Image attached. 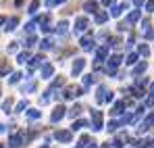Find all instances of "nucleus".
<instances>
[{
	"mask_svg": "<svg viewBox=\"0 0 154 148\" xmlns=\"http://www.w3.org/2000/svg\"><path fill=\"white\" fill-rule=\"evenodd\" d=\"M11 104H13V98H6V100H4V104H2V109H4L6 113H11V111H8V109H11Z\"/></svg>",
	"mask_w": 154,
	"mask_h": 148,
	"instance_id": "9",
	"label": "nucleus"
},
{
	"mask_svg": "<svg viewBox=\"0 0 154 148\" xmlns=\"http://www.w3.org/2000/svg\"><path fill=\"white\" fill-rule=\"evenodd\" d=\"M17 25H19V19H17V17H11V19L6 21V29H15Z\"/></svg>",
	"mask_w": 154,
	"mask_h": 148,
	"instance_id": "6",
	"label": "nucleus"
},
{
	"mask_svg": "<svg viewBox=\"0 0 154 148\" xmlns=\"http://www.w3.org/2000/svg\"><path fill=\"white\" fill-rule=\"evenodd\" d=\"M81 65H83V63H81V61H77L75 67H73V73H79V71H81Z\"/></svg>",
	"mask_w": 154,
	"mask_h": 148,
	"instance_id": "14",
	"label": "nucleus"
},
{
	"mask_svg": "<svg viewBox=\"0 0 154 148\" xmlns=\"http://www.w3.org/2000/svg\"><path fill=\"white\" fill-rule=\"evenodd\" d=\"M63 115H65V109H63V106H56L54 113H52V117H50V121H58Z\"/></svg>",
	"mask_w": 154,
	"mask_h": 148,
	"instance_id": "3",
	"label": "nucleus"
},
{
	"mask_svg": "<svg viewBox=\"0 0 154 148\" xmlns=\"http://www.w3.org/2000/svg\"><path fill=\"white\" fill-rule=\"evenodd\" d=\"M25 106H27V102H25V100H23V102H19V104H17V109H19V111H21V109H25ZM17 109H15V111H17Z\"/></svg>",
	"mask_w": 154,
	"mask_h": 148,
	"instance_id": "18",
	"label": "nucleus"
},
{
	"mask_svg": "<svg viewBox=\"0 0 154 148\" xmlns=\"http://www.w3.org/2000/svg\"><path fill=\"white\" fill-rule=\"evenodd\" d=\"M27 61V52H21V54H19V63H25Z\"/></svg>",
	"mask_w": 154,
	"mask_h": 148,
	"instance_id": "15",
	"label": "nucleus"
},
{
	"mask_svg": "<svg viewBox=\"0 0 154 148\" xmlns=\"http://www.w3.org/2000/svg\"><path fill=\"white\" fill-rule=\"evenodd\" d=\"M85 21H83V19H79V21H77V29H79V31H81V29H85Z\"/></svg>",
	"mask_w": 154,
	"mask_h": 148,
	"instance_id": "13",
	"label": "nucleus"
},
{
	"mask_svg": "<svg viewBox=\"0 0 154 148\" xmlns=\"http://www.w3.org/2000/svg\"><path fill=\"white\" fill-rule=\"evenodd\" d=\"M4 129H6V127H4V125L0 123V134H2V131H4Z\"/></svg>",
	"mask_w": 154,
	"mask_h": 148,
	"instance_id": "19",
	"label": "nucleus"
},
{
	"mask_svg": "<svg viewBox=\"0 0 154 148\" xmlns=\"http://www.w3.org/2000/svg\"><path fill=\"white\" fill-rule=\"evenodd\" d=\"M50 46H52L50 40H44V42H42V48H50Z\"/></svg>",
	"mask_w": 154,
	"mask_h": 148,
	"instance_id": "16",
	"label": "nucleus"
},
{
	"mask_svg": "<svg viewBox=\"0 0 154 148\" xmlns=\"http://www.w3.org/2000/svg\"><path fill=\"white\" fill-rule=\"evenodd\" d=\"M21 77H23L21 73H13V77H11V83H17V81H19Z\"/></svg>",
	"mask_w": 154,
	"mask_h": 148,
	"instance_id": "11",
	"label": "nucleus"
},
{
	"mask_svg": "<svg viewBox=\"0 0 154 148\" xmlns=\"http://www.w3.org/2000/svg\"><path fill=\"white\" fill-rule=\"evenodd\" d=\"M50 75H52V65H44V67H42V77L48 79Z\"/></svg>",
	"mask_w": 154,
	"mask_h": 148,
	"instance_id": "5",
	"label": "nucleus"
},
{
	"mask_svg": "<svg viewBox=\"0 0 154 148\" xmlns=\"http://www.w3.org/2000/svg\"><path fill=\"white\" fill-rule=\"evenodd\" d=\"M77 92H79V88H75V86H69V88L65 90V96H67V98H73V96H77Z\"/></svg>",
	"mask_w": 154,
	"mask_h": 148,
	"instance_id": "4",
	"label": "nucleus"
},
{
	"mask_svg": "<svg viewBox=\"0 0 154 148\" xmlns=\"http://www.w3.org/2000/svg\"><path fill=\"white\" fill-rule=\"evenodd\" d=\"M27 117H29V119H38V117H40V111H29Z\"/></svg>",
	"mask_w": 154,
	"mask_h": 148,
	"instance_id": "12",
	"label": "nucleus"
},
{
	"mask_svg": "<svg viewBox=\"0 0 154 148\" xmlns=\"http://www.w3.org/2000/svg\"><path fill=\"white\" fill-rule=\"evenodd\" d=\"M2 23H4V17H2V15H0V25H2Z\"/></svg>",
	"mask_w": 154,
	"mask_h": 148,
	"instance_id": "20",
	"label": "nucleus"
},
{
	"mask_svg": "<svg viewBox=\"0 0 154 148\" xmlns=\"http://www.w3.org/2000/svg\"><path fill=\"white\" fill-rule=\"evenodd\" d=\"M0 148H6V146H0Z\"/></svg>",
	"mask_w": 154,
	"mask_h": 148,
	"instance_id": "21",
	"label": "nucleus"
},
{
	"mask_svg": "<svg viewBox=\"0 0 154 148\" xmlns=\"http://www.w3.org/2000/svg\"><path fill=\"white\" fill-rule=\"evenodd\" d=\"M35 42H38V38H35V36H29V38H27V48H31V46H35Z\"/></svg>",
	"mask_w": 154,
	"mask_h": 148,
	"instance_id": "7",
	"label": "nucleus"
},
{
	"mask_svg": "<svg viewBox=\"0 0 154 148\" xmlns=\"http://www.w3.org/2000/svg\"><path fill=\"white\" fill-rule=\"evenodd\" d=\"M31 90H35V83H29V86H25V90H23V92H31Z\"/></svg>",
	"mask_w": 154,
	"mask_h": 148,
	"instance_id": "17",
	"label": "nucleus"
},
{
	"mask_svg": "<svg viewBox=\"0 0 154 148\" xmlns=\"http://www.w3.org/2000/svg\"><path fill=\"white\" fill-rule=\"evenodd\" d=\"M54 138L60 140V142H69V140H71V134H69V131H56Z\"/></svg>",
	"mask_w": 154,
	"mask_h": 148,
	"instance_id": "2",
	"label": "nucleus"
},
{
	"mask_svg": "<svg viewBox=\"0 0 154 148\" xmlns=\"http://www.w3.org/2000/svg\"><path fill=\"white\" fill-rule=\"evenodd\" d=\"M8 71H11V65H8V63H4V65L0 67V77H2V75H6Z\"/></svg>",
	"mask_w": 154,
	"mask_h": 148,
	"instance_id": "8",
	"label": "nucleus"
},
{
	"mask_svg": "<svg viewBox=\"0 0 154 148\" xmlns=\"http://www.w3.org/2000/svg\"><path fill=\"white\" fill-rule=\"evenodd\" d=\"M21 144H23V138L19 134H13L11 136V148H17V146H21Z\"/></svg>",
	"mask_w": 154,
	"mask_h": 148,
	"instance_id": "1",
	"label": "nucleus"
},
{
	"mask_svg": "<svg viewBox=\"0 0 154 148\" xmlns=\"http://www.w3.org/2000/svg\"><path fill=\"white\" fill-rule=\"evenodd\" d=\"M38 6H40V0H33L31 4H29V11L33 13V11H38Z\"/></svg>",
	"mask_w": 154,
	"mask_h": 148,
	"instance_id": "10",
	"label": "nucleus"
}]
</instances>
